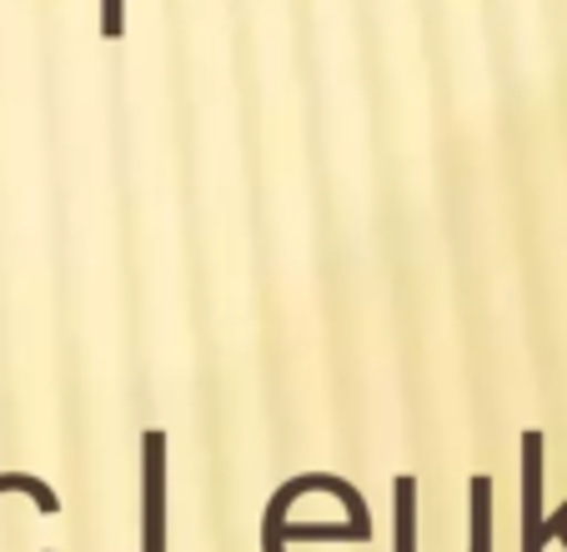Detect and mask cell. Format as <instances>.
<instances>
[{"label": "cell", "instance_id": "obj_1", "mask_svg": "<svg viewBox=\"0 0 567 552\" xmlns=\"http://www.w3.org/2000/svg\"><path fill=\"white\" fill-rule=\"evenodd\" d=\"M101 31L121 35V0H101Z\"/></svg>", "mask_w": 567, "mask_h": 552}]
</instances>
